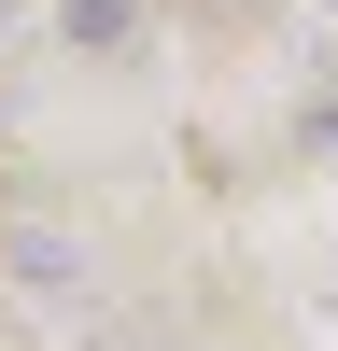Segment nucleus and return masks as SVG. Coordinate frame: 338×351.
<instances>
[{"label": "nucleus", "mask_w": 338, "mask_h": 351, "mask_svg": "<svg viewBox=\"0 0 338 351\" xmlns=\"http://www.w3.org/2000/svg\"><path fill=\"white\" fill-rule=\"evenodd\" d=\"M14 267L43 281V295H71V281H84V253H71V239H43V225H14Z\"/></svg>", "instance_id": "obj_1"}, {"label": "nucleus", "mask_w": 338, "mask_h": 351, "mask_svg": "<svg viewBox=\"0 0 338 351\" xmlns=\"http://www.w3.org/2000/svg\"><path fill=\"white\" fill-rule=\"evenodd\" d=\"M56 28H71L84 56H113V43H127V0H56Z\"/></svg>", "instance_id": "obj_2"}]
</instances>
